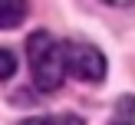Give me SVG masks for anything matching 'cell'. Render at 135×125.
Segmentation results:
<instances>
[{
  "label": "cell",
  "mask_w": 135,
  "mask_h": 125,
  "mask_svg": "<svg viewBox=\"0 0 135 125\" xmlns=\"http://www.w3.org/2000/svg\"><path fill=\"white\" fill-rule=\"evenodd\" d=\"M63 59H66V72L83 82H102L105 79V56L89 43H63Z\"/></svg>",
  "instance_id": "2"
},
{
  "label": "cell",
  "mask_w": 135,
  "mask_h": 125,
  "mask_svg": "<svg viewBox=\"0 0 135 125\" xmlns=\"http://www.w3.org/2000/svg\"><path fill=\"white\" fill-rule=\"evenodd\" d=\"M26 56H30L33 86H36L40 92H56L59 86H63V79H66L63 43H56L46 30H36L26 39Z\"/></svg>",
  "instance_id": "1"
},
{
  "label": "cell",
  "mask_w": 135,
  "mask_h": 125,
  "mask_svg": "<svg viewBox=\"0 0 135 125\" xmlns=\"http://www.w3.org/2000/svg\"><path fill=\"white\" fill-rule=\"evenodd\" d=\"M105 3H115V7H129V3H135V0H105Z\"/></svg>",
  "instance_id": "7"
},
{
  "label": "cell",
  "mask_w": 135,
  "mask_h": 125,
  "mask_svg": "<svg viewBox=\"0 0 135 125\" xmlns=\"http://www.w3.org/2000/svg\"><path fill=\"white\" fill-rule=\"evenodd\" d=\"M20 125H86L79 115H36V118H26Z\"/></svg>",
  "instance_id": "5"
},
{
  "label": "cell",
  "mask_w": 135,
  "mask_h": 125,
  "mask_svg": "<svg viewBox=\"0 0 135 125\" xmlns=\"http://www.w3.org/2000/svg\"><path fill=\"white\" fill-rule=\"evenodd\" d=\"M112 125H135V96H122L115 105Z\"/></svg>",
  "instance_id": "4"
},
{
  "label": "cell",
  "mask_w": 135,
  "mask_h": 125,
  "mask_svg": "<svg viewBox=\"0 0 135 125\" xmlns=\"http://www.w3.org/2000/svg\"><path fill=\"white\" fill-rule=\"evenodd\" d=\"M13 72H17V59H13V53L10 49H0V82L10 79Z\"/></svg>",
  "instance_id": "6"
},
{
  "label": "cell",
  "mask_w": 135,
  "mask_h": 125,
  "mask_svg": "<svg viewBox=\"0 0 135 125\" xmlns=\"http://www.w3.org/2000/svg\"><path fill=\"white\" fill-rule=\"evenodd\" d=\"M26 17V0H0V30L20 26Z\"/></svg>",
  "instance_id": "3"
}]
</instances>
